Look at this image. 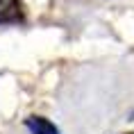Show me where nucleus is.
I'll return each mask as SVG.
<instances>
[{
	"mask_svg": "<svg viewBox=\"0 0 134 134\" xmlns=\"http://www.w3.org/2000/svg\"><path fill=\"white\" fill-rule=\"evenodd\" d=\"M25 127L30 130V134H62L59 127L52 120L43 118V116H30V118H25Z\"/></svg>",
	"mask_w": 134,
	"mask_h": 134,
	"instance_id": "1",
	"label": "nucleus"
},
{
	"mask_svg": "<svg viewBox=\"0 0 134 134\" xmlns=\"http://www.w3.org/2000/svg\"><path fill=\"white\" fill-rule=\"evenodd\" d=\"M25 14H23V5L18 0H12L7 7L0 9V25H16V23H23Z\"/></svg>",
	"mask_w": 134,
	"mask_h": 134,
	"instance_id": "2",
	"label": "nucleus"
},
{
	"mask_svg": "<svg viewBox=\"0 0 134 134\" xmlns=\"http://www.w3.org/2000/svg\"><path fill=\"white\" fill-rule=\"evenodd\" d=\"M0 2H2V0H0Z\"/></svg>",
	"mask_w": 134,
	"mask_h": 134,
	"instance_id": "3",
	"label": "nucleus"
}]
</instances>
